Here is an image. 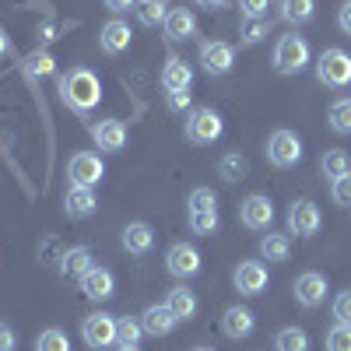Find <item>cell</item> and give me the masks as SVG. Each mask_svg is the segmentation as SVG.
<instances>
[{"instance_id":"277c9868","label":"cell","mask_w":351,"mask_h":351,"mask_svg":"<svg viewBox=\"0 0 351 351\" xmlns=\"http://www.w3.org/2000/svg\"><path fill=\"white\" fill-rule=\"evenodd\" d=\"M302 158V141L295 130H274L267 137V162L274 169H291Z\"/></svg>"},{"instance_id":"b9f144b4","label":"cell","mask_w":351,"mask_h":351,"mask_svg":"<svg viewBox=\"0 0 351 351\" xmlns=\"http://www.w3.org/2000/svg\"><path fill=\"white\" fill-rule=\"evenodd\" d=\"M274 0H239V11L243 18H267V8Z\"/></svg>"},{"instance_id":"d6986e66","label":"cell","mask_w":351,"mask_h":351,"mask_svg":"<svg viewBox=\"0 0 351 351\" xmlns=\"http://www.w3.org/2000/svg\"><path fill=\"white\" fill-rule=\"evenodd\" d=\"M99 208V200H95V190L92 186H67V197H64V215L67 218H88Z\"/></svg>"},{"instance_id":"f6af8a7d","label":"cell","mask_w":351,"mask_h":351,"mask_svg":"<svg viewBox=\"0 0 351 351\" xmlns=\"http://www.w3.org/2000/svg\"><path fill=\"white\" fill-rule=\"evenodd\" d=\"M14 344H18L14 330H11L8 324H0V351H14Z\"/></svg>"},{"instance_id":"d6a6232c","label":"cell","mask_w":351,"mask_h":351,"mask_svg":"<svg viewBox=\"0 0 351 351\" xmlns=\"http://www.w3.org/2000/svg\"><path fill=\"white\" fill-rule=\"evenodd\" d=\"M144 337V327H141V319L134 316H123V319H116V344L120 348H137Z\"/></svg>"},{"instance_id":"4316f807","label":"cell","mask_w":351,"mask_h":351,"mask_svg":"<svg viewBox=\"0 0 351 351\" xmlns=\"http://www.w3.org/2000/svg\"><path fill=\"white\" fill-rule=\"evenodd\" d=\"M218 176L225 183H239V180H246L250 176V162H246V155H239V152H225L221 158H218Z\"/></svg>"},{"instance_id":"8fae6325","label":"cell","mask_w":351,"mask_h":351,"mask_svg":"<svg viewBox=\"0 0 351 351\" xmlns=\"http://www.w3.org/2000/svg\"><path fill=\"white\" fill-rule=\"evenodd\" d=\"M239 221L253 232H263V228H271L274 221V204L271 197H263V193H253L243 200V208H239Z\"/></svg>"},{"instance_id":"7c38bea8","label":"cell","mask_w":351,"mask_h":351,"mask_svg":"<svg viewBox=\"0 0 351 351\" xmlns=\"http://www.w3.org/2000/svg\"><path fill=\"white\" fill-rule=\"evenodd\" d=\"M200 64L208 74L221 77L228 74L232 67H236V49H232L228 43H200Z\"/></svg>"},{"instance_id":"30bf717a","label":"cell","mask_w":351,"mask_h":351,"mask_svg":"<svg viewBox=\"0 0 351 351\" xmlns=\"http://www.w3.org/2000/svg\"><path fill=\"white\" fill-rule=\"evenodd\" d=\"M81 341L88 348H109L116 344V319L109 313H92V316H84V324H81Z\"/></svg>"},{"instance_id":"816d5d0a","label":"cell","mask_w":351,"mask_h":351,"mask_svg":"<svg viewBox=\"0 0 351 351\" xmlns=\"http://www.w3.org/2000/svg\"><path fill=\"white\" fill-rule=\"evenodd\" d=\"M193 351H211V348H193Z\"/></svg>"},{"instance_id":"f546056e","label":"cell","mask_w":351,"mask_h":351,"mask_svg":"<svg viewBox=\"0 0 351 351\" xmlns=\"http://www.w3.org/2000/svg\"><path fill=\"white\" fill-rule=\"evenodd\" d=\"M327 120H330V130L334 134H351V95H341V99L330 102Z\"/></svg>"},{"instance_id":"f907efd6","label":"cell","mask_w":351,"mask_h":351,"mask_svg":"<svg viewBox=\"0 0 351 351\" xmlns=\"http://www.w3.org/2000/svg\"><path fill=\"white\" fill-rule=\"evenodd\" d=\"M120 351H141V348H120Z\"/></svg>"},{"instance_id":"ac0fdd59","label":"cell","mask_w":351,"mask_h":351,"mask_svg":"<svg viewBox=\"0 0 351 351\" xmlns=\"http://www.w3.org/2000/svg\"><path fill=\"white\" fill-rule=\"evenodd\" d=\"M162 28H165V36H169L172 43H186V39L197 36V18H193V11H186V8H169Z\"/></svg>"},{"instance_id":"8992f818","label":"cell","mask_w":351,"mask_h":351,"mask_svg":"<svg viewBox=\"0 0 351 351\" xmlns=\"http://www.w3.org/2000/svg\"><path fill=\"white\" fill-rule=\"evenodd\" d=\"M319 225H324V215H319V208H316L309 197L295 200L288 208V232H295L299 239H313L316 232H319Z\"/></svg>"},{"instance_id":"52a82bcc","label":"cell","mask_w":351,"mask_h":351,"mask_svg":"<svg viewBox=\"0 0 351 351\" xmlns=\"http://www.w3.org/2000/svg\"><path fill=\"white\" fill-rule=\"evenodd\" d=\"M67 176H71V183L74 186H99L102 183V176H106V165L95 152H77L71 162H67Z\"/></svg>"},{"instance_id":"7bdbcfd3","label":"cell","mask_w":351,"mask_h":351,"mask_svg":"<svg viewBox=\"0 0 351 351\" xmlns=\"http://www.w3.org/2000/svg\"><path fill=\"white\" fill-rule=\"evenodd\" d=\"M165 106H169V112H186L190 109V88H183V92H165Z\"/></svg>"},{"instance_id":"2e32d148","label":"cell","mask_w":351,"mask_h":351,"mask_svg":"<svg viewBox=\"0 0 351 351\" xmlns=\"http://www.w3.org/2000/svg\"><path fill=\"white\" fill-rule=\"evenodd\" d=\"M81 291H84L88 299H95V302L112 299V291H116V274H112L109 267H99V263H95V267L81 278Z\"/></svg>"},{"instance_id":"f35d334b","label":"cell","mask_w":351,"mask_h":351,"mask_svg":"<svg viewBox=\"0 0 351 351\" xmlns=\"http://www.w3.org/2000/svg\"><path fill=\"white\" fill-rule=\"evenodd\" d=\"M64 243L56 239V236H49V239H43L39 243V256H43V263H49V267H60V260H64Z\"/></svg>"},{"instance_id":"cb8c5ba5","label":"cell","mask_w":351,"mask_h":351,"mask_svg":"<svg viewBox=\"0 0 351 351\" xmlns=\"http://www.w3.org/2000/svg\"><path fill=\"white\" fill-rule=\"evenodd\" d=\"M165 306H169V313L180 319V324H186V319H193L197 316V309H200V302H197V295L190 288H172L169 295H165Z\"/></svg>"},{"instance_id":"3957f363","label":"cell","mask_w":351,"mask_h":351,"mask_svg":"<svg viewBox=\"0 0 351 351\" xmlns=\"http://www.w3.org/2000/svg\"><path fill=\"white\" fill-rule=\"evenodd\" d=\"M306 64H309V43L295 32L281 36L274 46V71L278 74H299V71H306Z\"/></svg>"},{"instance_id":"60d3db41","label":"cell","mask_w":351,"mask_h":351,"mask_svg":"<svg viewBox=\"0 0 351 351\" xmlns=\"http://www.w3.org/2000/svg\"><path fill=\"white\" fill-rule=\"evenodd\" d=\"M330 197H334V204L348 208V204H351V172L348 176H337V180L330 183Z\"/></svg>"},{"instance_id":"ee69618b","label":"cell","mask_w":351,"mask_h":351,"mask_svg":"<svg viewBox=\"0 0 351 351\" xmlns=\"http://www.w3.org/2000/svg\"><path fill=\"white\" fill-rule=\"evenodd\" d=\"M337 28H341L344 36H351V0H344L341 11H337Z\"/></svg>"},{"instance_id":"e575fe53","label":"cell","mask_w":351,"mask_h":351,"mask_svg":"<svg viewBox=\"0 0 351 351\" xmlns=\"http://www.w3.org/2000/svg\"><path fill=\"white\" fill-rule=\"evenodd\" d=\"M186 221L197 236H215L218 232V211H186Z\"/></svg>"},{"instance_id":"ba28073f","label":"cell","mask_w":351,"mask_h":351,"mask_svg":"<svg viewBox=\"0 0 351 351\" xmlns=\"http://www.w3.org/2000/svg\"><path fill=\"white\" fill-rule=\"evenodd\" d=\"M165 271L180 281L200 274V250L190 246V243H172L169 253H165Z\"/></svg>"},{"instance_id":"d590c367","label":"cell","mask_w":351,"mask_h":351,"mask_svg":"<svg viewBox=\"0 0 351 351\" xmlns=\"http://www.w3.org/2000/svg\"><path fill=\"white\" fill-rule=\"evenodd\" d=\"M186 211H218V197L211 186H197L186 200Z\"/></svg>"},{"instance_id":"5b68a950","label":"cell","mask_w":351,"mask_h":351,"mask_svg":"<svg viewBox=\"0 0 351 351\" xmlns=\"http://www.w3.org/2000/svg\"><path fill=\"white\" fill-rule=\"evenodd\" d=\"M221 130H225V123H221V116H218L211 106L186 112V141H193V144H211V141L221 137Z\"/></svg>"},{"instance_id":"9c48e42d","label":"cell","mask_w":351,"mask_h":351,"mask_svg":"<svg viewBox=\"0 0 351 351\" xmlns=\"http://www.w3.org/2000/svg\"><path fill=\"white\" fill-rule=\"evenodd\" d=\"M327 278L319 274V271H302L299 278H295V285H291V295H295V302L302 306V309H316L319 302L327 299Z\"/></svg>"},{"instance_id":"484cf974","label":"cell","mask_w":351,"mask_h":351,"mask_svg":"<svg viewBox=\"0 0 351 351\" xmlns=\"http://www.w3.org/2000/svg\"><path fill=\"white\" fill-rule=\"evenodd\" d=\"M278 14H281V21H288V25H306V21L316 18V0H281Z\"/></svg>"},{"instance_id":"1f68e13d","label":"cell","mask_w":351,"mask_h":351,"mask_svg":"<svg viewBox=\"0 0 351 351\" xmlns=\"http://www.w3.org/2000/svg\"><path fill=\"white\" fill-rule=\"evenodd\" d=\"M319 172H324L330 183L337 180V176H348V172H351V158H348V152H341V148H330L324 158H319Z\"/></svg>"},{"instance_id":"4fadbf2b","label":"cell","mask_w":351,"mask_h":351,"mask_svg":"<svg viewBox=\"0 0 351 351\" xmlns=\"http://www.w3.org/2000/svg\"><path fill=\"white\" fill-rule=\"evenodd\" d=\"M232 285H236L239 295H260V291L267 288V267H263L260 260H246L236 267V274H232Z\"/></svg>"},{"instance_id":"f1b7e54d","label":"cell","mask_w":351,"mask_h":351,"mask_svg":"<svg viewBox=\"0 0 351 351\" xmlns=\"http://www.w3.org/2000/svg\"><path fill=\"white\" fill-rule=\"evenodd\" d=\"M274 351H309V334L302 327H281L274 334Z\"/></svg>"},{"instance_id":"603a6c76","label":"cell","mask_w":351,"mask_h":351,"mask_svg":"<svg viewBox=\"0 0 351 351\" xmlns=\"http://www.w3.org/2000/svg\"><path fill=\"white\" fill-rule=\"evenodd\" d=\"M95 267V260H92V246H71L67 253H64V260H60V274L64 278H84L88 271Z\"/></svg>"},{"instance_id":"83f0119b","label":"cell","mask_w":351,"mask_h":351,"mask_svg":"<svg viewBox=\"0 0 351 351\" xmlns=\"http://www.w3.org/2000/svg\"><path fill=\"white\" fill-rule=\"evenodd\" d=\"M271 36V21L267 18H243L239 21V46H256Z\"/></svg>"},{"instance_id":"c3c4849f","label":"cell","mask_w":351,"mask_h":351,"mask_svg":"<svg viewBox=\"0 0 351 351\" xmlns=\"http://www.w3.org/2000/svg\"><path fill=\"white\" fill-rule=\"evenodd\" d=\"M193 4H197V8H204V11H221V8L228 4V0H193Z\"/></svg>"},{"instance_id":"d4e9b609","label":"cell","mask_w":351,"mask_h":351,"mask_svg":"<svg viewBox=\"0 0 351 351\" xmlns=\"http://www.w3.org/2000/svg\"><path fill=\"white\" fill-rule=\"evenodd\" d=\"M260 256L267 263H285L291 256V236H285V232H267V236L260 239Z\"/></svg>"},{"instance_id":"bcb514c9","label":"cell","mask_w":351,"mask_h":351,"mask_svg":"<svg viewBox=\"0 0 351 351\" xmlns=\"http://www.w3.org/2000/svg\"><path fill=\"white\" fill-rule=\"evenodd\" d=\"M102 4H106L112 14H123V11H134V8H137V0H102Z\"/></svg>"},{"instance_id":"6da1fadb","label":"cell","mask_w":351,"mask_h":351,"mask_svg":"<svg viewBox=\"0 0 351 351\" xmlns=\"http://www.w3.org/2000/svg\"><path fill=\"white\" fill-rule=\"evenodd\" d=\"M56 88H60L64 106H71L74 112H92L102 99V81L84 67H74V71L60 74V84Z\"/></svg>"},{"instance_id":"8d00e7d4","label":"cell","mask_w":351,"mask_h":351,"mask_svg":"<svg viewBox=\"0 0 351 351\" xmlns=\"http://www.w3.org/2000/svg\"><path fill=\"white\" fill-rule=\"evenodd\" d=\"M53 71H56V60H53L49 53H32V56L25 60V74H28V77H46V74H53Z\"/></svg>"},{"instance_id":"836d02e7","label":"cell","mask_w":351,"mask_h":351,"mask_svg":"<svg viewBox=\"0 0 351 351\" xmlns=\"http://www.w3.org/2000/svg\"><path fill=\"white\" fill-rule=\"evenodd\" d=\"M36 351H71V337L60 327H46L36 337Z\"/></svg>"},{"instance_id":"5bb4252c","label":"cell","mask_w":351,"mask_h":351,"mask_svg":"<svg viewBox=\"0 0 351 351\" xmlns=\"http://www.w3.org/2000/svg\"><path fill=\"white\" fill-rule=\"evenodd\" d=\"M253 330H256V316H253L250 306H232V309H225V316H221V334H225V337L243 341V337H250Z\"/></svg>"},{"instance_id":"4dcf8cb0","label":"cell","mask_w":351,"mask_h":351,"mask_svg":"<svg viewBox=\"0 0 351 351\" xmlns=\"http://www.w3.org/2000/svg\"><path fill=\"white\" fill-rule=\"evenodd\" d=\"M134 14H137V21H141L144 28H155V25H162V21H165L169 4H165V0H137Z\"/></svg>"},{"instance_id":"7dc6e473","label":"cell","mask_w":351,"mask_h":351,"mask_svg":"<svg viewBox=\"0 0 351 351\" xmlns=\"http://www.w3.org/2000/svg\"><path fill=\"white\" fill-rule=\"evenodd\" d=\"M56 32H60V28H56L53 21H46V25H39V32H36V36H39V43H53Z\"/></svg>"},{"instance_id":"7a4b0ae2","label":"cell","mask_w":351,"mask_h":351,"mask_svg":"<svg viewBox=\"0 0 351 351\" xmlns=\"http://www.w3.org/2000/svg\"><path fill=\"white\" fill-rule=\"evenodd\" d=\"M316 81L327 88H348L351 84V56L337 46L324 49L316 60Z\"/></svg>"},{"instance_id":"ffe728a7","label":"cell","mask_w":351,"mask_h":351,"mask_svg":"<svg viewBox=\"0 0 351 351\" xmlns=\"http://www.w3.org/2000/svg\"><path fill=\"white\" fill-rule=\"evenodd\" d=\"M92 137L102 152H123L127 148V127L120 120H99L92 127Z\"/></svg>"},{"instance_id":"e0dca14e","label":"cell","mask_w":351,"mask_h":351,"mask_svg":"<svg viewBox=\"0 0 351 351\" xmlns=\"http://www.w3.org/2000/svg\"><path fill=\"white\" fill-rule=\"evenodd\" d=\"M176 324H180V319L169 313L165 302L148 306V309L141 313V327H144V334H148V337H169V334L176 330Z\"/></svg>"},{"instance_id":"ab89813d","label":"cell","mask_w":351,"mask_h":351,"mask_svg":"<svg viewBox=\"0 0 351 351\" xmlns=\"http://www.w3.org/2000/svg\"><path fill=\"white\" fill-rule=\"evenodd\" d=\"M330 313H334L337 324H351V288L337 291V295H334V306H330Z\"/></svg>"},{"instance_id":"74e56055","label":"cell","mask_w":351,"mask_h":351,"mask_svg":"<svg viewBox=\"0 0 351 351\" xmlns=\"http://www.w3.org/2000/svg\"><path fill=\"white\" fill-rule=\"evenodd\" d=\"M327 351H351V324H334L327 330Z\"/></svg>"},{"instance_id":"9a60e30c","label":"cell","mask_w":351,"mask_h":351,"mask_svg":"<svg viewBox=\"0 0 351 351\" xmlns=\"http://www.w3.org/2000/svg\"><path fill=\"white\" fill-rule=\"evenodd\" d=\"M130 39H134L130 25L120 21V18H112V21H106V25L99 28V46H102V53H109V56L130 49Z\"/></svg>"},{"instance_id":"7402d4cb","label":"cell","mask_w":351,"mask_h":351,"mask_svg":"<svg viewBox=\"0 0 351 351\" xmlns=\"http://www.w3.org/2000/svg\"><path fill=\"white\" fill-rule=\"evenodd\" d=\"M193 84V71L186 60H180V56H169L165 67H162V88L165 92H183V88Z\"/></svg>"},{"instance_id":"681fc988","label":"cell","mask_w":351,"mask_h":351,"mask_svg":"<svg viewBox=\"0 0 351 351\" xmlns=\"http://www.w3.org/2000/svg\"><path fill=\"white\" fill-rule=\"evenodd\" d=\"M4 56H11V39H8L4 28H0V60H4Z\"/></svg>"},{"instance_id":"44dd1931","label":"cell","mask_w":351,"mask_h":351,"mask_svg":"<svg viewBox=\"0 0 351 351\" xmlns=\"http://www.w3.org/2000/svg\"><path fill=\"white\" fill-rule=\"evenodd\" d=\"M120 243H123V250H127L130 256H144V253L155 246V232H152V225H144V221H130V225L123 228Z\"/></svg>"}]
</instances>
